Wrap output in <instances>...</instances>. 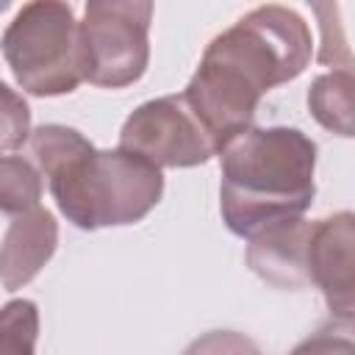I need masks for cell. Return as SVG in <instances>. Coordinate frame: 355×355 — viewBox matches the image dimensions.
Listing matches in <instances>:
<instances>
[{"label":"cell","mask_w":355,"mask_h":355,"mask_svg":"<svg viewBox=\"0 0 355 355\" xmlns=\"http://www.w3.org/2000/svg\"><path fill=\"white\" fill-rule=\"evenodd\" d=\"M313 42L308 22L286 6H258L211 39L197 72L183 89L186 103L216 141L252 128L261 97L311 64Z\"/></svg>","instance_id":"cell-1"},{"label":"cell","mask_w":355,"mask_h":355,"mask_svg":"<svg viewBox=\"0 0 355 355\" xmlns=\"http://www.w3.org/2000/svg\"><path fill=\"white\" fill-rule=\"evenodd\" d=\"M31 150L58 211L80 230L141 222L164 194V172L125 150H97L80 130L39 125Z\"/></svg>","instance_id":"cell-2"},{"label":"cell","mask_w":355,"mask_h":355,"mask_svg":"<svg viewBox=\"0 0 355 355\" xmlns=\"http://www.w3.org/2000/svg\"><path fill=\"white\" fill-rule=\"evenodd\" d=\"M219 208L230 233L252 239L300 219L316 194V141L300 128H250L219 153Z\"/></svg>","instance_id":"cell-3"},{"label":"cell","mask_w":355,"mask_h":355,"mask_svg":"<svg viewBox=\"0 0 355 355\" xmlns=\"http://www.w3.org/2000/svg\"><path fill=\"white\" fill-rule=\"evenodd\" d=\"M3 58L22 92L58 97L75 92L83 78L80 22L69 3H25L3 31Z\"/></svg>","instance_id":"cell-4"},{"label":"cell","mask_w":355,"mask_h":355,"mask_svg":"<svg viewBox=\"0 0 355 355\" xmlns=\"http://www.w3.org/2000/svg\"><path fill=\"white\" fill-rule=\"evenodd\" d=\"M150 19L147 0H92L80 22L83 78L103 89H125L136 83L150 64Z\"/></svg>","instance_id":"cell-5"},{"label":"cell","mask_w":355,"mask_h":355,"mask_svg":"<svg viewBox=\"0 0 355 355\" xmlns=\"http://www.w3.org/2000/svg\"><path fill=\"white\" fill-rule=\"evenodd\" d=\"M119 150L133 153L158 169L200 166L219 155L216 141L202 128L183 92L133 108L119 130Z\"/></svg>","instance_id":"cell-6"},{"label":"cell","mask_w":355,"mask_h":355,"mask_svg":"<svg viewBox=\"0 0 355 355\" xmlns=\"http://www.w3.org/2000/svg\"><path fill=\"white\" fill-rule=\"evenodd\" d=\"M308 269L330 316H355V211L313 222Z\"/></svg>","instance_id":"cell-7"},{"label":"cell","mask_w":355,"mask_h":355,"mask_svg":"<svg viewBox=\"0 0 355 355\" xmlns=\"http://www.w3.org/2000/svg\"><path fill=\"white\" fill-rule=\"evenodd\" d=\"M311 230L313 222L300 216L252 236L247 247V266L275 288H308Z\"/></svg>","instance_id":"cell-8"},{"label":"cell","mask_w":355,"mask_h":355,"mask_svg":"<svg viewBox=\"0 0 355 355\" xmlns=\"http://www.w3.org/2000/svg\"><path fill=\"white\" fill-rule=\"evenodd\" d=\"M58 247V222L47 208H33L8 219L3 233L0 266H3V288L14 291L31 283L42 266L53 258Z\"/></svg>","instance_id":"cell-9"},{"label":"cell","mask_w":355,"mask_h":355,"mask_svg":"<svg viewBox=\"0 0 355 355\" xmlns=\"http://www.w3.org/2000/svg\"><path fill=\"white\" fill-rule=\"evenodd\" d=\"M308 111L330 133L355 139V61L316 75L308 86Z\"/></svg>","instance_id":"cell-10"},{"label":"cell","mask_w":355,"mask_h":355,"mask_svg":"<svg viewBox=\"0 0 355 355\" xmlns=\"http://www.w3.org/2000/svg\"><path fill=\"white\" fill-rule=\"evenodd\" d=\"M42 172L19 155H3L0 161V208L11 219L17 214L39 208Z\"/></svg>","instance_id":"cell-11"},{"label":"cell","mask_w":355,"mask_h":355,"mask_svg":"<svg viewBox=\"0 0 355 355\" xmlns=\"http://www.w3.org/2000/svg\"><path fill=\"white\" fill-rule=\"evenodd\" d=\"M39 338V308L31 300H11L0 311V355H33Z\"/></svg>","instance_id":"cell-12"},{"label":"cell","mask_w":355,"mask_h":355,"mask_svg":"<svg viewBox=\"0 0 355 355\" xmlns=\"http://www.w3.org/2000/svg\"><path fill=\"white\" fill-rule=\"evenodd\" d=\"M288 355H355V316H333Z\"/></svg>","instance_id":"cell-13"},{"label":"cell","mask_w":355,"mask_h":355,"mask_svg":"<svg viewBox=\"0 0 355 355\" xmlns=\"http://www.w3.org/2000/svg\"><path fill=\"white\" fill-rule=\"evenodd\" d=\"M0 94H3V136H0V147L8 153L19 144H25L31 133V108L28 103L11 92L8 83H0Z\"/></svg>","instance_id":"cell-14"},{"label":"cell","mask_w":355,"mask_h":355,"mask_svg":"<svg viewBox=\"0 0 355 355\" xmlns=\"http://www.w3.org/2000/svg\"><path fill=\"white\" fill-rule=\"evenodd\" d=\"M183 355H263L261 347L236 330H211L202 333L200 338H194Z\"/></svg>","instance_id":"cell-15"}]
</instances>
